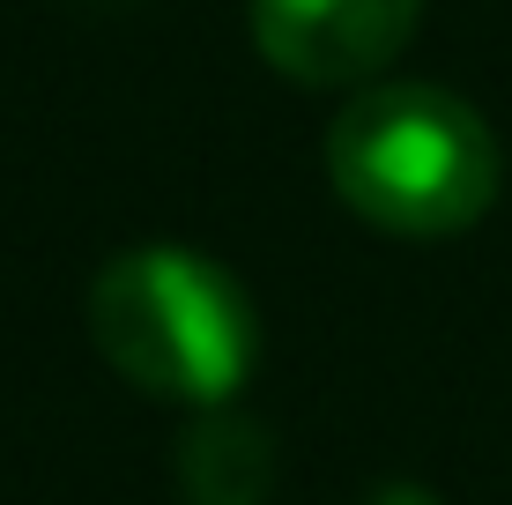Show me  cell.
<instances>
[{"mask_svg":"<svg viewBox=\"0 0 512 505\" xmlns=\"http://www.w3.org/2000/svg\"><path fill=\"white\" fill-rule=\"evenodd\" d=\"M372 505H438V498L423 491V483H379V491H372Z\"/></svg>","mask_w":512,"mask_h":505,"instance_id":"5","label":"cell"},{"mask_svg":"<svg viewBox=\"0 0 512 505\" xmlns=\"http://www.w3.org/2000/svg\"><path fill=\"white\" fill-rule=\"evenodd\" d=\"M90 342L127 387L223 409L253 372V305L193 246H134L90 283Z\"/></svg>","mask_w":512,"mask_h":505,"instance_id":"2","label":"cell"},{"mask_svg":"<svg viewBox=\"0 0 512 505\" xmlns=\"http://www.w3.org/2000/svg\"><path fill=\"white\" fill-rule=\"evenodd\" d=\"M327 179L372 231L453 238L490 216L505 156L468 97L438 82H364L327 127Z\"/></svg>","mask_w":512,"mask_h":505,"instance_id":"1","label":"cell"},{"mask_svg":"<svg viewBox=\"0 0 512 505\" xmlns=\"http://www.w3.org/2000/svg\"><path fill=\"white\" fill-rule=\"evenodd\" d=\"M179 483L193 505H260L275 483V446L253 416L208 409L179 446Z\"/></svg>","mask_w":512,"mask_h":505,"instance_id":"4","label":"cell"},{"mask_svg":"<svg viewBox=\"0 0 512 505\" xmlns=\"http://www.w3.org/2000/svg\"><path fill=\"white\" fill-rule=\"evenodd\" d=\"M423 0H253V45L305 90H349L401 60Z\"/></svg>","mask_w":512,"mask_h":505,"instance_id":"3","label":"cell"}]
</instances>
